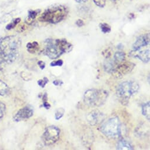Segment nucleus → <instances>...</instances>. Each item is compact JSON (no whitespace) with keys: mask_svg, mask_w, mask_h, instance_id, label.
Segmentation results:
<instances>
[{"mask_svg":"<svg viewBox=\"0 0 150 150\" xmlns=\"http://www.w3.org/2000/svg\"><path fill=\"white\" fill-rule=\"evenodd\" d=\"M21 44L20 38L17 36H8L0 39V70L5 64L17 59Z\"/></svg>","mask_w":150,"mask_h":150,"instance_id":"obj_1","label":"nucleus"},{"mask_svg":"<svg viewBox=\"0 0 150 150\" xmlns=\"http://www.w3.org/2000/svg\"><path fill=\"white\" fill-rule=\"evenodd\" d=\"M44 54L51 59H56L62 54L69 53L73 49V45L65 39H47Z\"/></svg>","mask_w":150,"mask_h":150,"instance_id":"obj_2","label":"nucleus"},{"mask_svg":"<svg viewBox=\"0 0 150 150\" xmlns=\"http://www.w3.org/2000/svg\"><path fill=\"white\" fill-rule=\"evenodd\" d=\"M67 14V10L64 6H53L45 11L39 17V20L51 24H57L63 20Z\"/></svg>","mask_w":150,"mask_h":150,"instance_id":"obj_3","label":"nucleus"},{"mask_svg":"<svg viewBox=\"0 0 150 150\" xmlns=\"http://www.w3.org/2000/svg\"><path fill=\"white\" fill-rule=\"evenodd\" d=\"M108 95L107 92L105 90L91 89L84 93V101L89 106H99L105 103Z\"/></svg>","mask_w":150,"mask_h":150,"instance_id":"obj_4","label":"nucleus"},{"mask_svg":"<svg viewBox=\"0 0 150 150\" xmlns=\"http://www.w3.org/2000/svg\"><path fill=\"white\" fill-rule=\"evenodd\" d=\"M100 131L108 138H118L121 135V124L118 117H112L104 122Z\"/></svg>","mask_w":150,"mask_h":150,"instance_id":"obj_5","label":"nucleus"},{"mask_svg":"<svg viewBox=\"0 0 150 150\" xmlns=\"http://www.w3.org/2000/svg\"><path fill=\"white\" fill-rule=\"evenodd\" d=\"M139 90V85L137 82L126 81L118 85L116 90L118 96L122 100H128Z\"/></svg>","mask_w":150,"mask_h":150,"instance_id":"obj_6","label":"nucleus"},{"mask_svg":"<svg viewBox=\"0 0 150 150\" xmlns=\"http://www.w3.org/2000/svg\"><path fill=\"white\" fill-rule=\"evenodd\" d=\"M59 134L60 130L57 127L51 126L47 127L43 135L45 144L49 145L55 143L59 139Z\"/></svg>","mask_w":150,"mask_h":150,"instance_id":"obj_7","label":"nucleus"},{"mask_svg":"<svg viewBox=\"0 0 150 150\" xmlns=\"http://www.w3.org/2000/svg\"><path fill=\"white\" fill-rule=\"evenodd\" d=\"M117 65L115 67L112 73L116 76H122L128 73H130L134 67V64L131 63H122L116 64Z\"/></svg>","mask_w":150,"mask_h":150,"instance_id":"obj_8","label":"nucleus"},{"mask_svg":"<svg viewBox=\"0 0 150 150\" xmlns=\"http://www.w3.org/2000/svg\"><path fill=\"white\" fill-rule=\"evenodd\" d=\"M104 116L102 113L98 111H92L87 116V120L92 126L98 124L104 120Z\"/></svg>","mask_w":150,"mask_h":150,"instance_id":"obj_9","label":"nucleus"},{"mask_svg":"<svg viewBox=\"0 0 150 150\" xmlns=\"http://www.w3.org/2000/svg\"><path fill=\"white\" fill-rule=\"evenodd\" d=\"M33 115V109L28 106L23 108L17 112L14 116V120L15 121H20L24 119L29 118Z\"/></svg>","mask_w":150,"mask_h":150,"instance_id":"obj_10","label":"nucleus"},{"mask_svg":"<svg viewBox=\"0 0 150 150\" xmlns=\"http://www.w3.org/2000/svg\"><path fill=\"white\" fill-rule=\"evenodd\" d=\"M150 43V34H147L140 36L132 45L134 50H140L142 47L147 46Z\"/></svg>","mask_w":150,"mask_h":150,"instance_id":"obj_11","label":"nucleus"},{"mask_svg":"<svg viewBox=\"0 0 150 150\" xmlns=\"http://www.w3.org/2000/svg\"><path fill=\"white\" fill-rule=\"evenodd\" d=\"M130 55H131L132 57H135L139 58L144 63H148L150 61V49L140 52H138V50H134L133 51L130 53Z\"/></svg>","mask_w":150,"mask_h":150,"instance_id":"obj_12","label":"nucleus"},{"mask_svg":"<svg viewBox=\"0 0 150 150\" xmlns=\"http://www.w3.org/2000/svg\"><path fill=\"white\" fill-rule=\"evenodd\" d=\"M116 149L119 150H131L133 149V147L128 141L122 140L118 142Z\"/></svg>","mask_w":150,"mask_h":150,"instance_id":"obj_13","label":"nucleus"},{"mask_svg":"<svg viewBox=\"0 0 150 150\" xmlns=\"http://www.w3.org/2000/svg\"><path fill=\"white\" fill-rule=\"evenodd\" d=\"M126 59V54L122 52H116L114 54V62L116 64H120V63L124 62Z\"/></svg>","mask_w":150,"mask_h":150,"instance_id":"obj_14","label":"nucleus"},{"mask_svg":"<svg viewBox=\"0 0 150 150\" xmlns=\"http://www.w3.org/2000/svg\"><path fill=\"white\" fill-rule=\"evenodd\" d=\"M142 113L144 116H145L147 120H150V102L144 104L142 107Z\"/></svg>","mask_w":150,"mask_h":150,"instance_id":"obj_15","label":"nucleus"},{"mask_svg":"<svg viewBox=\"0 0 150 150\" xmlns=\"http://www.w3.org/2000/svg\"><path fill=\"white\" fill-rule=\"evenodd\" d=\"M9 91V88L8 85L2 81L0 80V95H6Z\"/></svg>","mask_w":150,"mask_h":150,"instance_id":"obj_16","label":"nucleus"},{"mask_svg":"<svg viewBox=\"0 0 150 150\" xmlns=\"http://www.w3.org/2000/svg\"><path fill=\"white\" fill-rule=\"evenodd\" d=\"M100 27L102 32L104 34H106V33H109L111 32V28L108 24L101 23L100 24Z\"/></svg>","mask_w":150,"mask_h":150,"instance_id":"obj_17","label":"nucleus"},{"mask_svg":"<svg viewBox=\"0 0 150 150\" xmlns=\"http://www.w3.org/2000/svg\"><path fill=\"white\" fill-rule=\"evenodd\" d=\"M27 47L28 51L30 52H34L35 49H37L38 48V44L37 42L34 43H29L27 45Z\"/></svg>","mask_w":150,"mask_h":150,"instance_id":"obj_18","label":"nucleus"},{"mask_svg":"<svg viewBox=\"0 0 150 150\" xmlns=\"http://www.w3.org/2000/svg\"><path fill=\"white\" fill-rule=\"evenodd\" d=\"M64 112H65V110L63 108H59L57 109L55 112V119L57 120H58L60 118H61L63 116H64Z\"/></svg>","mask_w":150,"mask_h":150,"instance_id":"obj_19","label":"nucleus"},{"mask_svg":"<svg viewBox=\"0 0 150 150\" xmlns=\"http://www.w3.org/2000/svg\"><path fill=\"white\" fill-rule=\"evenodd\" d=\"M94 2L97 6L101 8H103L105 5L106 0H93Z\"/></svg>","mask_w":150,"mask_h":150,"instance_id":"obj_20","label":"nucleus"},{"mask_svg":"<svg viewBox=\"0 0 150 150\" xmlns=\"http://www.w3.org/2000/svg\"><path fill=\"white\" fill-rule=\"evenodd\" d=\"M19 22H20V18H17V19H15V20L12 23L10 24H8V25L7 26V29H12V28H13L17 24L19 23Z\"/></svg>","mask_w":150,"mask_h":150,"instance_id":"obj_21","label":"nucleus"},{"mask_svg":"<svg viewBox=\"0 0 150 150\" xmlns=\"http://www.w3.org/2000/svg\"><path fill=\"white\" fill-rule=\"evenodd\" d=\"M5 111V106L3 103L0 102V120H1L4 116Z\"/></svg>","mask_w":150,"mask_h":150,"instance_id":"obj_22","label":"nucleus"},{"mask_svg":"<svg viewBox=\"0 0 150 150\" xmlns=\"http://www.w3.org/2000/svg\"><path fill=\"white\" fill-rule=\"evenodd\" d=\"M48 79L46 77H44L43 80H40L38 81V84H39V86L41 87H44L45 85L48 83Z\"/></svg>","mask_w":150,"mask_h":150,"instance_id":"obj_23","label":"nucleus"},{"mask_svg":"<svg viewBox=\"0 0 150 150\" xmlns=\"http://www.w3.org/2000/svg\"><path fill=\"white\" fill-rule=\"evenodd\" d=\"M63 64V61L61 59H58L57 61H54L52 62L50 64V65L51 67H55V66H59L61 67L62 66Z\"/></svg>","mask_w":150,"mask_h":150,"instance_id":"obj_24","label":"nucleus"},{"mask_svg":"<svg viewBox=\"0 0 150 150\" xmlns=\"http://www.w3.org/2000/svg\"><path fill=\"white\" fill-rule=\"evenodd\" d=\"M37 14H38V12L35 11H30L29 12V17L30 18H33V19H35V18L37 15Z\"/></svg>","mask_w":150,"mask_h":150,"instance_id":"obj_25","label":"nucleus"},{"mask_svg":"<svg viewBox=\"0 0 150 150\" xmlns=\"http://www.w3.org/2000/svg\"><path fill=\"white\" fill-rule=\"evenodd\" d=\"M76 24H77V25L80 27H82V26L84 25V21L82 20V19H79L76 21Z\"/></svg>","mask_w":150,"mask_h":150,"instance_id":"obj_26","label":"nucleus"},{"mask_svg":"<svg viewBox=\"0 0 150 150\" xmlns=\"http://www.w3.org/2000/svg\"><path fill=\"white\" fill-rule=\"evenodd\" d=\"M38 65L39 66V67H40V68L41 69H43L45 68V63H44L43 61H38Z\"/></svg>","mask_w":150,"mask_h":150,"instance_id":"obj_27","label":"nucleus"},{"mask_svg":"<svg viewBox=\"0 0 150 150\" xmlns=\"http://www.w3.org/2000/svg\"><path fill=\"white\" fill-rule=\"evenodd\" d=\"M34 21V19H33V18H30V17L28 16V17H27V18H26V20H25V22L27 23L28 24H31L33 23V22Z\"/></svg>","mask_w":150,"mask_h":150,"instance_id":"obj_28","label":"nucleus"},{"mask_svg":"<svg viewBox=\"0 0 150 150\" xmlns=\"http://www.w3.org/2000/svg\"><path fill=\"white\" fill-rule=\"evenodd\" d=\"M63 82L61 81H58V80H55L53 82V84L55 85V86H57V85H60L63 84Z\"/></svg>","mask_w":150,"mask_h":150,"instance_id":"obj_29","label":"nucleus"},{"mask_svg":"<svg viewBox=\"0 0 150 150\" xmlns=\"http://www.w3.org/2000/svg\"><path fill=\"white\" fill-rule=\"evenodd\" d=\"M43 106H44V107L45 108L47 109V110L49 109V108H50V107H51L50 104H49V103H48V102H44V104H43Z\"/></svg>","mask_w":150,"mask_h":150,"instance_id":"obj_30","label":"nucleus"},{"mask_svg":"<svg viewBox=\"0 0 150 150\" xmlns=\"http://www.w3.org/2000/svg\"><path fill=\"white\" fill-rule=\"evenodd\" d=\"M75 1H76V2H78V3H80V2H82V0H75Z\"/></svg>","mask_w":150,"mask_h":150,"instance_id":"obj_31","label":"nucleus"},{"mask_svg":"<svg viewBox=\"0 0 150 150\" xmlns=\"http://www.w3.org/2000/svg\"><path fill=\"white\" fill-rule=\"evenodd\" d=\"M87 1H88V0H82V2H87Z\"/></svg>","mask_w":150,"mask_h":150,"instance_id":"obj_32","label":"nucleus"}]
</instances>
